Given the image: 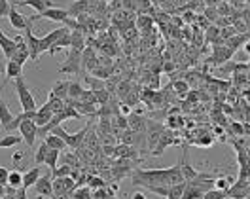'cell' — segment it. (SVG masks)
<instances>
[{
    "label": "cell",
    "instance_id": "obj_1",
    "mask_svg": "<svg viewBox=\"0 0 250 199\" xmlns=\"http://www.w3.org/2000/svg\"><path fill=\"white\" fill-rule=\"evenodd\" d=\"M167 173H169V167H165V169H133L129 179H131L133 186H143V188L167 186Z\"/></svg>",
    "mask_w": 250,
    "mask_h": 199
},
{
    "label": "cell",
    "instance_id": "obj_2",
    "mask_svg": "<svg viewBox=\"0 0 250 199\" xmlns=\"http://www.w3.org/2000/svg\"><path fill=\"white\" fill-rule=\"evenodd\" d=\"M16 91H18V99H19V105H21V109L23 110H36V101L35 97H33V93L29 90V86H27V82H25V78L23 76H19L16 78Z\"/></svg>",
    "mask_w": 250,
    "mask_h": 199
},
{
    "label": "cell",
    "instance_id": "obj_3",
    "mask_svg": "<svg viewBox=\"0 0 250 199\" xmlns=\"http://www.w3.org/2000/svg\"><path fill=\"white\" fill-rule=\"evenodd\" d=\"M25 44H27V50H29V61H33V63H38L40 55L48 52V48L42 44V38L33 35V29L25 31Z\"/></svg>",
    "mask_w": 250,
    "mask_h": 199
},
{
    "label": "cell",
    "instance_id": "obj_4",
    "mask_svg": "<svg viewBox=\"0 0 250 199\" xmlns=\"http://www.w3.org/2000/svg\"><path fill=\"white\" fill-rule=\"evenodd\" d=\"M82 52L72 50L69 52V57L65 59V63L59 67V74H82Z\"/></svg>",
    "mask_w": 250,
    "mask_h": 199
},
{
    "label": "cell",
    "instance_id": "obj_5",
    "mask_svg": "<svg viewBox=\"0 0 250 199\" xmlns=\"http://www.w3.org/2000/svg\"><path fill=\"white\" fill-rule=\"evenodd\" d=\"M31 21L35 23L38 19H48V21H59V23H65V19H69V12L65 8H59V6H54V8H48L40 14H35L31 16Z\"/></svg>",
    "mask_w": 250,
    "mask_h": 199
},
{
    "label": "cell",
    "instance_id": "obj_6",
    "mask_svg": "<svg viewBox=\"0 0 250 199\" xmlns=\"http://www.w3.org/2000/svg\"><path fill=\"white\" fill-rule=\"evenodd\" d=\"M6 18L10 19V25H12L16 31H29V29H33V21L27 18V16L19 14L18 6H14V4L10 6V12H8Z\"/></svg>",
    "mask_w": 250,
    "mask_h": 199
},
{
    "label": "cell",
    "instance_id": "obj_7",
    "mask_svg": "<svg viewBox=\"0 0 250 199\" xmlns=\"http://www.w3.org/2000/svg\"><path fill=\"white\" fill-rule=\"evenodd\" d=\"M249 196H250L249 179H237L228 188V192H226V198L228 199H243V198H249Z\"/></svg>",
    "mask_w": 250,
    "mask_h": 199
},
{
    "label": "cell",
    "instance_id": "obj_8",
    "mask_svg": "<svg viewBox=\"0 0 250 199\" xmlns=\"http://www.w3.org/2000/svg\"><path fill=\"white\" fill-rule=\"evenodd\" d=\"M19 133H21V137H23V143L29 146V148H33L36 145V131H38V126H36L33 120H23L21 122V126L18 127Z\"/></svg>",
    "mask_w": 250,
    "mask_h": 199
},
{
    "label": "cell",
    "instance_id": "obj_9",
    "mask_svg": "<svg viewBox=\"0 0 250 199\" xmlns=\"http://www.w3.org/2000/svg\"><path fill=\"white\" fill-rule=\"evenodd\" d=\"M35 192L38 199H50L54 196V188H52V173L48 175H40V179L35 182Z\"/></svg>",
    "mask_w": 250,
    "mask_h": 199
},
{
    "label": "cell",
    "instance_id": "obj_10",
    "mask_svg": "<svg viewBox=\"0 0 250 199\" xmlns=\"http://www.w3.org/2000/svg\"><path fill=\"white\" fill-rule=\"evenodd\" d=\"M95 67H99V55L95 54V50L91 46H86L82 50V71H93Z\"/></svg>",
    "mask_w": 250,
    "mask_h": 199
},
{
    "label": "cell",
    "instance_id": "obj_11",
    "mask_svg": "<svg viewBox=\"0 0 250 199\" xmlns=\"http://www.w3.org/2000/svg\"><path fill=\"white\" fill-rule=\"evenodd\" d=\"M14 6H31V8L36 10V14H40V12L48 10V8H54L55 2L54 0H16Z\"/></svg>",
    "mask_w": 250,
    "mask_h": 199
},
{
    "label": "cell",
    "instance_id": "obj_12",
    "mask_svg": "<svg viewBox=\"0 0 250 199\" xmlns=\"http://www.w3.org/2000/svg\"><path fill=\"white\" fill-rule=\"evenodd\" d=\"M0 50H2V54L6 59H10L14 52L18 50V46H16V42H14V38L6 36V33L0 29Z\"/></svg>",
    "mask_w": 250,
    "mask_h": 199
},
{
    "label": "cell",
    "instance_id": "obj_13",
    "mask_svg": "<svg viewBox=\"0 0 250 199\" xmlns=\"http://www.w3.org/2000/svg\"><path fill=\"white\" fill-rule=\"evenodd\" d=\"M40 175H42V169H40V165H36L33 169H29L25 175H23V182H21V188H25V190H29V188H33L35 186V182L40 179Z\"/></svg>",
    "mask_w": 250,
    "mask_h": 199
},
{
    "label": "cell",
    "instance_id": "obj_14",
    "mask_svg": "<svg viewBox=\"0 0 250 199\" xmlns=\"http://www.w3.org/2000/svg\"><path fill=\"white\" fill-rule=\"evenodd\" d=\"M52 118H54V112L48 109V105H44V107L36 109V114H35V118H33V122L40 127V126H46V124H48Z\"/></svg>",
    "mask_w": 250,
    "mask_h": 199
},
{
    "label": "cell",
    "instance_id": "obj_15",
    "mask_svg": "<svg viewBox=\"0 0 250 199\" xmlns=\"http://www.w3.org/2000/svg\"><path fill=\"white\" fill-rule=\"evenodd\" d=\"M69 31H71L69 27H61V29H57V31H52V33H48L46 36H42V44H44V46L50 50V48H52V46L55 44V42H57V40H59L61 36H63V35H67Z\"/></svg>",
    "mask_w": 250,
    "mask_h": 199
},
{
    "label": "cell",
    "instance_id": "obj_16",
    "mask_svg": "<svg viewBox=\"0 0 250 199\" xmlns=\"http://www.w3.org/2000/svg\"><path fill=\"white\" fill-rule=\"evenodd\" d=\"M4 72H6V82H8V80H16V78H19V76H23V67H21L19 63H16V61L8 59ZM6 82H4V84H6Z\"/></svg>",
    "mask_w": 250,
    "mask_h": 199
},
{
    "label": "cell",
    "instance_id": "obj_17",
    "mask_svg": "<svg viewBox=\"0 0 250 199\" xmlns=\"http://www.w3.org/2000/svg\"><path fill=\"white\" fill-rule=\"evenodd\" d=\"M224 44H228V48L232 50V52H235V50H239L241 46H245V44H249V35L247 33H237V35H233V36H230Z\"/></svg>",
    "mask_w": 250,
    "mask_h": 199
},
{
    "label": "cell",
    "instance_id": "obj_18",
    "mask_svg": "<svg viewBox=\"0 0 250 199\" xmlns=\"http://www.w3.org/2000/svg\"><path fill=\"white\" fill-rule=\"evenodd\" d=\"M69 82H71V80H57L50 93H54L55 97L67 101V99H69Z\"/></svg>",
    "mask_w": 250,
    "mask_h": 199
},
{
    "label": "cell",
    "instance_id": "obj_19",
    "mask_svg": "<svg viewBox=\"0 0 250 199\" xmlns=\"http://www.w3.org/2000/svg\"><path fill=\"white\" fill-rule=\"evenodd\" d=\"M71 48L72 50H78L82 52L86 48V33L84 31H71Z\"/></svg>",
    "mask_w": 250,
    "mask_h": 199
},
{
    "label": "cell",
    "instance_id": "obj_20",
    "mask_svg": "<svg viewBox=\"0 0 250 199\" xmlns=\"http://www.w3.org/2000/svg\"><path fill=\"white\" fill-rule=\"evenodd\" d=\"M180 167V173H182V177H184V181H192L194 177H196L199 171L194 169V165L188 162V158H186V154H184V158H182V162L179 163Z\"/></svg>",
    "mask_w": 250,
    "mask_h": 199
},
{
    "label": "cell",
    "instance_id": "obj_21",
    "mask_svg": "<svg viewBox=\"0 0 250 199\" xmlns=\"http://www.w3.org/2000/svg\"><path fill=\"white\" fill-rule=\"evenodd\" d=\"M46 145L50 146V148H54V150H57V152H63V150H67L69 146L65 145V141L63 139H59L57 135H54V133H50V135H46L44 139H42Z\"/></svg>",
    "mask_w": 250,
    "mask_h": 199
},
{
    "label": "cell",
    "instance_id": "obj_22",
    "mask_svg": "<svg viewBox=\"0 0 250 199\" xmlns=\"http://www.w3.org/2000/svg\"><path fill=\"white\" fill-rule=\"evenodd\" d=\"M12 118H14V114H12V110H10V107L0 99V126H2V129L6 131L8 129V126H10V122H12Z\"/></svg>",
    "mask_w": 250,
    "mask_h": 199
},
{
    "label": "cell",
    "instance_id": "obj_23",
    "mask_svg": "<svg viewBox=\"0 0 250 199\" xmlns=\"http://www.w3.org/2000/svg\"><path fill=\"white\" fill-rule=\"evenodd\" d=\"M89 8V0H76L74 4H71V8H67L69 12V18L71 16H80V14H86Z\"/></svg>",
    "mask_w": 250,
    "mask_h": 199
},
{
    "label": "cell",
    "instance_id": "obj_24",
    "mask_svg": "<svg viewBox=\"0 0 250 199\" xmlns=\"http://www.w3.org/2000/svg\"><path fill=\"white\" fill-rule=\"evenodd\" d=\"M65 48H71V31H69L67 35H63V36L59 38V40L55 42V44L50 48V50H48V52H50L52 55H55V54H59L61 50H65Z\"/></svg>",
    "mask_w": 250,
    "mask_h": 199
},
{
    "label": "cell",
    "instance_id": "obj_25",
    "mask_svg": "<svg viewBox=\"0 0 250 199\" xmlns=\"http://www.w3.org/2000/svg\"><path fill=\"white\" fill-rule=\"evenodd\" d=\"M23 143V137L21 135H12L8 133L6 137H0V148H12V146H18Z\"/></svg>",
    "mask_w": 250,
    "mask_h": 199
},
{
    "label": "cell",
    "instance_id": "obj_26",
    "mask_svg": "<svg viewBox=\"0 0 250 199\" xmlns=\"http://www.w3.org/2000/svg\"><path fill=\"white\" fill-rule=\"evenodd\" d=\"M84 80H86V86L89 88V91L107 90V88H105V82H103L101 78H95V76H91V74L84 72Z\"/></svg>",
    "mask_w": 250,
    "mask_h": 199
},
{
    "label": "cell",
    "instance_id": "obj_27",
    "mask_svg": "<svg viewBox=\"0 0 250 199\" xmlns=\"http://www.w3.org/2000/svg\"><path fill=\"white\" fill-rule=\"evenodd\" d=\"M46 105H48V109L52 110L54 114H59V112L63 110V107H65V101H63V99H59V97H55L54 93H50V95H48V103H46Z\"/></svg>",
    "mask_w": 250,
    "mask_h": 199
},
{
    "label": "cell",
    "instance_id": "obj_28",
    "mask_svg": "<svg viewBox=\"0 0 250 199\" xmlns=\"http://www.w3.org/2000/svg\"><path fill=\"white\" fill-rule=\"evenodd\" d=\"M57 162H59V152L54 150V148H48V152H46V160H44V165H48V169L52 171L57 167Z\"/></svg>",
    "mask_w": 250,
    "mask_h": 199
},
{
    "label": "cell",
    "instance_id": "obj_29",
    "mask_svg": "<svg viewBox=\"0 0 250 199\" xmlns=\"http://www.w3.org/2000/svg\"><path fill=\"white\" fill-rule=\"evenodd\" d=\"M72 199H93L91 198V188L88 186H76L71 194Z\"/></svg>",
    "mask_w": 250,
    "mask_h": 199
},
{
    "label": "cell",
    "instance_id": "obj_30",
    "mask_svg": "<svg viewBox=\"0 0 250 199\" xmlns=\"http://www.w3.org/2000/svg\"><path fill=\"white\" fill-rule=\"evenodd\" d=\"M48 148H50V146L46 145L44 141H40V146L36 148V152H35V163H36V165H44V160H46V152H48Z\"/></svg>",
    "mask_w": 250,
    "mask_h": 199
},
{
    "label": "cell",
    "instance_id": "obj_31",
    "mask_svg": "<svg viewBox=\"0 0 250 199\" xmlns=\"http://www.w3.org/2000/svg\"><path fill=\"white\" fill-rule=\"evenodd\" d=\"M233 182H235L233 177H218V179H214V188L222 190V192H228V188L232 186Z\"/></svg>",
    "mask_w": 250,
    "mask_h": 199
},
{
    "label": "cell",
    "instance_id": "obj_32",
    "mask_svg": "<svg viewBox=\"0 0 250 199\" xmlns=\"http://www.w3.org/2000/svg\"><path fill=\"white\" fill-rule=\"evenodd\" d=\"M173 90L179 97H186L190 93V84L184 80H177V82H173Z\"/></svg>",
    "mask_w": 250,
    "mask_h": 199
},
{
    "label": "cell",
    "instance_id": "obj_33",
    "mask_svg": "<svg viewBox=\"0 0 250 199\" xmlns=\"http://www.w3.org/2000/svg\"><path fill=\"white\" fill-rule=\"evenodd\" d=\"M82 84H78V82H69V99L71 101H78L80 99V95H82Z\"/></svg>",
    "mask_w": 250,
    "mask_h": 199
},
{
    "label": "cell",
    "instance_id": "obj_34",
    "mask_svg": "<svg viewBox=\"0 0 250 199\" xmlns=\"http://www.w3.org/2000/svg\"><path fill=\"white\" fill-rule=\"evenodd\" d=\"M91 72H93V76H95V78L105 80V78H110V76H112V72H114V67H101V65H99V67H95Z\"/></svg>",
    "mask_w": 250,
    "mask_h": 199
},
{
    "label": "cell",
    "instance_id": "obj_35",
    "mask_svg": "<svg viewBox=\"0 0 250 199\" xmlns=\"http://www.w3.org/2000/svg\"><path fill=\"white\" fill-rule=\"evenodd\" d=\"M21 182H23V173L21 171H10L8 175V186H14V188H21Z\"/></svg>",
    "mask_w": 250,
    "mask_h": 199
},
{
    "label": "cell",
    "instance_id": "obj_36",
    "mask_svg": "<svg viewBox=\"0 0 250 199\" xmlns=\"http://www.w3.org/2000/svg\"><path fill=\"white\" fill-rule=\"evenodd\" d=\"M71 171L72 167H69V165H57L55 169H52V179H57V177H71Z\"/></svg>",
    "mask_w": 250,
    "mask_h": 199
},
{
    "label": "cell",
    "instance_id": "obj_37",
    "mask_svg": "<svg viewBox=\"0 0 250 199\" xmlns=\"http://www.w3.org/2000/svg\"><path fill=\"white\" fill-rule=\"evenodd\" d=\"M201 199H228V198H226V192L216 190V188H211V190H207V192L203 194V198Z\"/></svg>",
    "mask_w": 250,
    "mask_h": 199
},
{
    "label": "cell",
    "instance_id": "obj_38",
    "mask_svg": "<svg viewBox=\"0 0 250 199\" xmlns=\"http://www.w3.org/2000/svg\"><path fill=\"white\" fill-rule=\"evenodd\" d=\"M63 160H65V165H69V167H72V169H76V167H80V160L76 158V154H65L63 156Z\"/></svg>",
    "mask_w": 250,
    "mask_h": 199
},
{
    "label": "cell",
    "instance_id": "obj_39",
    "mask_svg": "<svg viewBox=\"0 0 250 199\" xmlns=\"http://www.w3.org/2000/svg\"><path fill=\"white\" fill-rule=\"evenodd\" d=\"M88 181H89V186L93 188V190H95V188H107L108 186V182L103 181L101 177H89Z\"/></svg>",
    "mask_w": 250,
    "mask_h": 199
},
{
    "label": "cell",
    "instance_id": "obj_40",
    "mask_svg": "<svg viewBox=\"0 0 250 199\" xmlns=\"http://www.w3.org/2000/svg\"><path fill=\"white\" fill-rule=\"evenodd\" d=\"M10 6H12V4H10L8 0H0V19L8 16V12H10Z\"/></svg>",
    "mask_w": 250,
    "mask_h": 199
},
{
    "label": "cell",
    "instance_id": "obj_41",
    "mask_svg": "<svg viewBox=\"0 0 250 199\" xmlns=\"http://www.w3.org/2000/svg\"><path fill=\"white\" fill-rule=\"evenodd\" d=\"M150 25H152V18H150V16H139V27H141V29H146V27H150Z\"/></svg>",
    "mask_w": 250,
    "mask_h": 199
},
{
    "label": "cell",
    "instance_id": "obj_42",
    "mask_svg": "<svg viewBox=\"0 0 250 199\" xmlns=\"http://www.w3.org/2000/svg\"><path fill=\"white\" fill-rule=\"evenodd\" d=\"M8 175H10V169L0 165V184H4V186L8 184Z\"/></svg>",
    "mask_w": 250,
    "mask_h": 199
},
{
    "label": "cell",
    "instance_id": "obj_43",
    "mask_svg": "<svg viewBox=\"0 0 250 199\" xmlns=\"http://www.w3.org/2000/svg\"><path fill=\"white\" fill-rule=\"evenodd\" d=\"M129 90H131V84H129V82H122V84H120V88H118V91H120V97L124 99L125 95L129 93Z\"/></svg>",
    "mask_w": 250,
    "mask_h": 199
},
{
    "label": "cell",
    "instance_id": "obj_44",
    "mask_svg": "<svg viewBox=\"0 0 250 199\" xmlns=\"http://www.w3.org/2000/svg\"><path fill=\"white\" fill-rule=\"evenodd\" d=\"M232 131L237 135V137H245V131H243V127H241V124H239V122H233Z\"/></svg>",
    "mask_w": 250,
    "mask_h": 199
},
{
    "label": "cell",
    "instance_id": "obj_45",
    "mask_svg": "<svg viewBox=\"0 0 250 199\" xmlns=\"http://www.w3.org/2000/svg\"><path fill=\"white\" fill-rule=\"evenodd\" d=\"M213 143H214V141H213V137H207V139H201V141H197L196 145L197 146H213Z\"/></svg>",
    "mask_w": 250,
    "mask_h": 199
},
{
    "label": "cell",
    "instance_id": "obj_46",
    "mask_svg": "<svg viewBox=\"0 0 250 199\" xmlns=\"http://www.w3.org/2000/svg\"><path fill=\"white\" fill-rule=\"evenodd\" d=\"M14 198L16 199H27V190H25V188H18Z\"/></svg>",
    "mask_w": 250,
    "mask_h": 199
},
{
    "label": "cell",
    "instance_id": "obj_47",
    "mask_svg": "<svg viewBox=\"0 0 250 199\" xmlns=\"http://www.w3.org/2000/svg\"><path fill=\"white\" fill-rule=\"evenodd\" d=\"M216 35H218V29H216V27H211V29L207 31V40L211 42V40H213V38H214Z\"/></svg>",
    "mask_w": 250,
    "mask_h": 199
},
{
    "label": "cell",
    "instance_id": "obj_48",
    "mask_svg": "<svg viewBox=\"0 0 250 199\" xmlns=\"http://www.w3.org/2000/svg\"><path fill=\"white\" fill-rule=\"evenodd\" d=\"M12 160H14V163H16V165H18V163L21 162V160H25V154H23V152H16V154H14V158H12Z\"/></svg>",
    "mask_w": 250,
    "mask_h": 199
},
{
    "label": "cell",
    "instance_id": "obj_49",
    "mask_svg": "<svg viewBox=\"0 0 250 199\" xmlns=\"http://www.w3.org/2000/svg\"><path fill=\"white\" fill-rule=\"evenodd\" d=\"M241 173H239V179H249V167H239Z\"/></svg>",
    "mask_w": 250,
    "mask_h": 199
},
{
    "label": "cell",
    "instance_id": "obj_50",
    "mask_svg": "<svg viewBox=\"0 0 250 199\" xmlns=\"http://www.w3.org/2000/svg\"><path fill=\"white\" fill-rule=\"evenodd\" d=\"M131 199H148V196H146L144 192H135V194L131 196Z\"/></svg>",
    "mask_w": 250,
    "mask_h": 199
},
{
    "label": "cell",
    "instance_id": "obj_51",
    "mask_svg": "<svg viewBox=\"0 0 250 199\" xmlns=\"http://www.w3.org/2000/svg\"><path fill=\"white\" fill-rule=\"evenodd\" d=\"M173 69H175V63H165V65H163V71H165L167 74L171 72Z\"/></svg>",
    "mask_w": 250,
    "mask_h": 199
},
{
    "label": "cell",
    "instance_id": "obj_52",
    "mask_svg": "<svg viewBox=\"0 0 250 199\" xmlns=\"http://www.w3.org/2000/svg\"><path fill=\"white\" fill-rule=\"evenodd\" d=\"M216 23H218V25H230V21H228V19H218Z\"/></svg>",
    "mask_w": 250,
    "mask_h": 199
},
{
    "label": "cell",
    "instance_id": "obj_53",
    "mask_svg": "<svg viewBox=\"0 0 250 199\" xmlns=\"http://www.w3.org/2000/svg\"><path fill=\"white\" fill-rule=\"evenodd\" d=\"M216 2H218V0H207V4H209V6H214Z\"/></svg>",
    "mask_w": 250,
    "mask_h": 199
},
{
    "label": "cell",
    "instance_id": "obj_54",
    "mask_svg": "<svg viewBox=\"0 0 250 199\" xmlns=\"http://www.w3.org/2000/svg\"><path fill=\"white\" fill-rule=\"evenodd\" d=\"M2 71H4V69H2V61H0V72H2Z\"/></svg>",
    "mask_w": 250,
    "mask_h": 199
},
{
    "label": "cell",
    "instance_id": "obj_55",
    "mask_svg": "<svg viewBox=\"0 0 250 199\" xmlns=\"http://www.w3.org/2000/svg\"><path fill=\"white\" fill-rule=\"evenodd\" d=\"M243 199H249V198H243Z\"/></svg>",
    "mask_w": 250,
    "mask_h": 199
}]
</instances>
